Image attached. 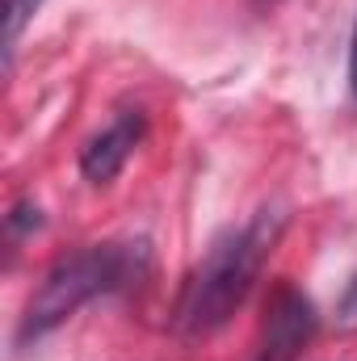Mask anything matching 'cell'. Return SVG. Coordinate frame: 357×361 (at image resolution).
<instances>
[{"label": "cell", "mask_w": 357, "mask_h": 361, "mask_svg": "<svg viewBox=\"0 0 357 361\" xmlns=\"http://www.w3.org/2000/svg\"><path fill=\"white\" fill-rule=\"evenodd\" d=\"M277 227H282L277 214H257L253 223H244L210 244V252L189 273L177 302V328L185 336H206V332L223 328L244 307L269 248L277 240Z\"/></svg>", "instance_id": "6da1fadb"}, {"label": "cell", "mask_w": 357, "mask_h": 361, "mask_svg": "<svg viewBox=\"0 0 357 361\" xmlns=\"http://www.w3.org/2000/svg\"><path fill=\"white\" fill-rule=\"evenodd\" d=\"M139 261H143V248H135V244H92V248H80V252L63 257L42 277V286L30 294L21 328H17V341L21 345L42 341L68 315H76L89 298L131 286L139 277V269H143Z\"/></svg>", "instance_id": "7a4b0ae2"}, {"label": "cell", "mask_w": 357, "mask_h": 361, "mask_svg": "<svg viewBox=\"0 0 357 361\" xmlns=\"http://www.w3.org/2000/svg\"><path fill=\"white\" fill-rule=\"evenodd\" d=\"M315 332V311L311 302L282 286L269 302V319H265V336H261V349H257V361H294V353L311 341Z\"/></svg>", "instance_id": "3957f363"}, {"label": "cell", "mask_w": 357, "mask_h": 361, "mask_svg": "<svg viewBox=\"0 0 357 361\" xmlns=\"http://www.w3.org/2000/svg\"><path fill=\"white\" fill-rule=\"evenodd\" d=\"M143 130H147V122H143V114H139V109L122 114V118H118L109 130H101L89 147H85V156H80V169H85V177H89L92 185H105V180H114L118 173H122V164L131 160V152L139 147Z\"/></svg>", "instance_id": "277c9868"}, {"label": "cell", "mask_w": 357, "mask_h": 361, "mask_svg": "<svg viewBox=\"0 0 357 361\" xmlns=\"http://www.w3.org/2000/svg\"><path fill=\"white\" fill-rule=\"evenodd\" d=\"M38 4H42V0H4V51H8V55H13L21 30L30 25V17L38 13Z\"/></svg>", "instance_id": "5b68a950"}, {"label": "cell", "mask_w": 357, "mask_h": 361, "mask_svg": "<svg viewBox=\"0 0 357 361\" xmlns=\"http://www.w3.org/2000/svg\"><path fill=\"white\" fill-rule=\"evenodd\" d=\"M349 85L357 92V30H353V47H349Z\"/></svg>", "instance_id": "8992f818"}, {"label": "cell", "mask_w": 357, "mask_h": 361, "mask_svg": "<svg viewBox=\"0 0 357 361\" xmlns=\"http://www.w3.org/2000/svg\"><path fill=\"white\" fill-rule=\"evenodd\" d=\"M345 311H349V315L357 311V281L349 286V294H345Z\"/></svg>", "instance_id": "52a82bcc"}, {"label": "cell", "mask_w": 357, "mask_h": 361, "mask_svg": "<svg viewBox=\"0 0 357 361\" xmlns=\"http://www.w3.org/2000/svg\"><path fill=\"white\" fill-rule=\"evenodd\" d=\"M257 4H273V0H257Z\"/></svg>", "instance_id": "ba28073f"}]
</instances>
